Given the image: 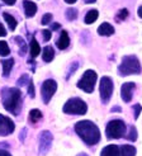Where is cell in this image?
<instances>
[{"label":"cell","instance_id":"cb8c5ba5","mask_svg":"<svg viewBox=\"0 0 142 156\" xmlns=\"http://www.w3.org/2000/svg\"><path fill=\"white\" fill-rule=\"evenodd\" d=\"M14 38H15V42H17V43L20 46V47H22V48L19 50V55H20V56H24L26 52H27V44H26V42L23 41L20 37H14Z\"/></svg>","mask_w":142,"mask_h":156},{"label":"cell","instance_id":"ba28073f","mask_svg":"<svg viewBox=\"0 0 142 156\" xmlns=\"http://www.w3.org/2000/svg\"><path fill=\"white\" fill-rule=\"evenodd\" d=\"M57 90V83L52 80V79H48L43 81L42 87H41V95H42V99H43V103L44 104H48L51 98L53 97V94L56 93Z\"/></svg>","mask_w":142,"mask_h":156},{"label":"cell","instance_id":"7bdbcfd3","mask_svg":"<svg viewBox=\"0 0 142 156\" xmlns=\"http://www.w3.org/2000/svg\"><path fill=\"white\" fill-rule=\"evenodd\" d=\"M76 156H88V155H86L85 152H81V154H77Z\"/></svg>","mask_w":142,"mask_h":156},{"label":"cell","instance_id":"484cf974","mask_svg":"<svg viewBox=\"0 0 142 156\" xmlns=\"http://www.w3.org/2000/svg\"><path fill=\"white\" fill-rule=\"evenodd\" d=\"M66 18L69 20H75L77 18V10L75 9V8H69V9L66 10Z\"/></svg>","mask_w":142,"mask_h":156},{"label":"cell","instance_id":"6da1fadb","mask_svg":"<svg viewBox=\"0 0 142 156\" xmlns=\"http://www.w3.org/2000/svg\"><path fill=\"white\" fill-rule=\"evenodd\" d=\"M75 132L89 146H94L100 141V131L97 124L93 123L91 121L85 119L77 122L75 124Z\"/></svg>","mask_w":142,"mask_h":156},{"label":"cell","instance_id":"8d00e7d4","mask_svg":"<svg viewBox=\"0 0 142 156\" xmlns=\"http://www.w3.org/2000/svg\"><path fill=\"white\" fill-rule=\"evenodd\" d=\"M59 28H61V26L59 24V23H53V24H51V29L52 30H57Z\"/></svg>","mask_w":142,"mask_h":156},{"label":"cell","instance_id":"8fae6325","mask_svg":"<svg viewBox=\"0 0 142 156\" xmlns=\"http://www.w3.org/2000/svg\"><path fill=\"white\" fill-rule=\"evenodd\" d=\"M136 88L135 83H124L121 88V97L126 103H130L132 99V94H133V89Z\"/></svg>","mask_w":142,"mask_h":156},{"label":"cell","instance_id":"f35d334b","mask_svg":"<svg viewBox=\"0 0 142 156\" xmlns=\"http://www.w3.org/2000/svg\"><path fill=\"white\" fill-rule=\"evenodd\" d=\"M122 109L119 108V107H114V108H112V112H121Z\"/></svg>","mask_w":142,"mask_h":156},{"label":"cell","instance_id":"e575fe53","mask_svg":"<svg viewBox=\"0 0 142 156\" xmlns=\"http://www.w3.org/2000/svg\"><path fill=\"white\" fill-rule=\"evenodd\" d=\"M6 36V30L4 28V26L0 23V37H5Z\"/></svg>","mask_w":142,"mask_h":156},{"label":"cell","instance_id":"ab89813d","mask_svg":"<svg viewBox=\"0 0 142 156\" xmlns=\"http://www.w3.org/2000/svg\"><path fill=\"white\" fill-rule=\"evenodd\" d=\"M137 14H138V17H140V18H142V6H140V8H138Z\"/></svg>","mask_w":142,"mask_h":156},{"label":"cell","instance_id":"1f68e13d","mask_svg":"<svg viewBox=\"0 0 142 156\" xmlns=\"http://www.w3.org/2000/svg\"><path fill=\"white\" fill-rule=\"evenodd\" d=\"M133 112H135V119H137L140 113L142 112V107L140 104H135V105H133Z\"/></svg>","mask_w":142,"mask_h":156},{"label":"cell","instance_id":"f1b7e54d","mask_svg":"<svg viewBox=\"0 0 142 156\" xmlns=\"http://www.w3.org/2000/svg\"><path fill=\"white\" fill-rule=\"evenodd\" d=\"M51 20H52V14L47 13V14H44V15H43V18H42V24H43V26L50 24Z\"/></svg>","mask_w":142,"mask_h":156},{"label":"cell","instance_id":"603a6c76","mask_svg":"<svg viewBox=\"0 0 142 156\" xmlns=\"http://www.w3.org/2000/svg\"><path fill=\"white\" fill-rule=\"evenodd\" d=\"M10 53V48L9 46H8V43L5 41H0V56H8V55Z\"/></svg>","mask_w":142,"mask_h":156},{"label":"cell","instance_id":"74e56055","mask_svg":"<svg viewBox=\"0 0 142 156\" xmlns=\"http://www.w3.org/2000/svg\"><path fill=\"white\" fill-rule=\"evenodd\" d=\"M2 2H4V3L8 4V5H14L17 0H2Z\"/></svg>","mask_w":142,"mask_h":156},{"label":"cell","instance_id":"836d02e7","mask_svg":"<svg viewBox=\"0 0 142 156\" xmlns=\"http://www.w3.org/2000/svg\"><path fill=\"white\" fill-rule=\"evenodd\" d=\"M26 135H27V128H23V129H22V133L19 135V140H20L22 142L24 141V138H26Z\"/></svg>","mask_w":142,"mask_h":156},{"label":"cell","instance_id":"d6986e66","mask_svg":"<svg viewBox=\"0 0 142 156\" xmlns=\"http://www.w3.org/2000/svg\"><path fill=\"white\" fill-rule=\"evenodd\" d=\"M29 51H30V56H32V58L37 57L39 53H41V47H39L38 42L34 40V38H32V41H30V47H29Z\"/></svg>","mask_w":142,"mask_h":156},{"label":"cell","instance_id":"9c48e42d","mask_svg":"<svg viewBox=\"0 0 142 156\" xmlns=\"http://www.w3.org/2000/svg\"><path fill=\"white\" fill-rule=\"evenodd\" d=\"M52 140H53V136L50 131H43L42 133L39 135V146H38L39 154L46 155L50 151L51 145H52Z\"/></svg>","mask_w":142,"mask_h":156},{"label":"cell","instance_id":"4dcf8cb0","mask_svg":"<svg viewBox=\"0 0 142 156\" xmlns=\"http://www.w3.org/2000/svg\"><path fill=\"white\" fill-rule=\"evenodd\" d=\"M42 34H43V40L46 42H48L51 40V37H52V33H51V30L50 29H43L42 30Z\"/></svg>","mask_w":142,"mask_h":156},{"label":"cell","instance_id":"83f0119b","mask_svg":"<svg viewBox=\"0 0 142 156\" xmlns=\"http://www.w3.org/2000/svg\"><path fill=\"white\" fill-rule=\"evenodd\" d=\"M127 17H128V10L127 9H122V10H119V13L117 14V20L118 22H119V20H124Z\"/></svg>","mask_w":142,"mask_h":156},{"label":"cell","instance_id":"44dd1931","mask_svg":"<svg viewBox=\"0 0 142 156\" xmlns=\"http://www.w3.org/2000/svg\"><path fill=\"white\" fill-rule=\"evenodd\" d=\"M3 17H4L5 22L8 23V26H9L10 30H14L15 28H17V20H15V18L13 17V15H10L9 13H4Z\"/></svg>","mask_w":142,"mask_h":156},{"label":"cell","instance_id":"b9f144b4","mask_svg":"<svg viewBox=\"0 0 142 156\" xmlns=\"http://www.w3.org/2000/svg\"><path fill=\"white\" fill-rule=\"evenodd\" d=\"M97 2V0H86V3H88V4H90V3H95Z\"/></svg>","mask_w":142,"mask_h":156},{"label":"cell","instance_id":"ffe728a7","mask_svg":"<svg viewBox=\"0 0 142 156\" xmlns=\"http://www.w3.org/2000/svg\"><path fill=\"white\" fill-rule=\"evenodd\" d=\"M98 17H99L98 10L91 9V10H89L88 13H86V15H85V23H86V24H91V23H94L98 19Z\"/></svg>","mask_w":142,"mask_h":156},{"label":"cell","instance_id":"5bb4252c","mask_svg":"<svg viewBox=\"0 0 142 156\" xmlns=\"http://www.w3.org/2000/svg\"><path fill=\"white\" fill-rule=\"evenodd\" d=\"M23 5H24V12H26V15L28 18L33 17V15L37 13V5L30 2V0H24L23 2Z\"/></svg>","mask_w":142,"mask_h":156},{"label":"cell","instance_id":"8992f818","mask_svg":"<svg viewBox=\"0 0 142 156\" xmlns=\"http://www.w3.org/2000/svg\"><path fill=\"white\" fill-rule=\"evenodd\" d=\"M97 79H98V76L94 70H86L84 75L81 76V79L77 81V88L84 90L85 93H93Z\"/></svg>","mask_w":142,"mask_h":156},{"label":"cell","instance_id":"5b68a950","mask_svg":"<svg viewBox=\"0 0 142 156\" xmlns=\"http://www.w3.org/2000/svg\"><path fill=\"white\" fill-rule=\"evenodd\" d=\"M105 135L108 140H117L126 136V123L122 119H113L107 124Z\"/></svg>","mask_w":142,"mask_h":156},{"label":"cell","instance_id":"ac0fdd59","mask_svg":"<svg viewBox=\"0 0 142 156\" xmlns=\"http://www.w3.org/2000/svg\"><path fill=\"white\" fill-rule=\"evenodd\" d=\"M2 65H3V75L8 76L10 74L13 65H14V60L13 58H8V60H3L2 61Z\"/></svg>","mask_w":142,"mask_h":156},{"label":"cell","instance_id":"d6a6232c","mask_svg":"<svg viewBox=\"0 0 142 156\" xmlns=\"http://www.w3.org/2000/svg\"><path fill=\"white\" fill-rule=\"evenodd\" d=\"M79 67V64H77V62H74V64H73V66H71L70 67V70H69V73H67V76H66V79H69V77L71 76V75H73L74 73H75V70Z\"/></svg>","mask_w":142,"mask_h":156},{"label":"cell","instance_id":"4316f807","mask_svg":"<svg viewBox=\"0 0 142 156\" xmlns=\"http://www.w3.org/2000/svg\"><path fill=\"white\" fill-rule=\"evenodd\" d=\"M30 81V79H29V76L27 75V74H24V75H22L19 79H18V81H17V84H18V87H24L26 84H28Z\"/></svg>","mask_w":142,"mask_h":156},{"label":"cell","instance_id":"277c9868","mask_svg":"<svg viewBox=\"0 0 142 156\" xmlns=\"http://www.w3.org/2000/svg\"><path fill=\"white\" fill-rule=\"evenodd\" d=\"M62 111L66 114H76V115H83L88 112V105L80 98H71L65 103Z\"/></svg>","mask_w":142,"mask_h":156},{"label":"cell","instance_id":"d590c367","mask_svg":"<svg viewBox=\"0 0 142 156\" xmlns=\"http://www.w3.org/2000/svg\"><path fill=\"white\" fill-rule=\"evenodd\" d=\"M0 156H12V154H10V152H8L6 150L0 149Z\"/></svg>","mask_w":142,"mask_h":156},{"label":"cell","instance_id":"60d3db41","mask_svg":"<svg viewBox=\"0 0 142 156\" xmlns=\"http://www.w3.org/2000/svg\"><path fill=\"white\" fill-rule=\"evenodd\" d=\"M77 2V0H65V3H67V4H75Z\"/></svg>","mask_w":142,"mask_h":156},{"label":"cell","instance_id":"d4e9b609","mask_svg":"<svg viewBox=\"0 0 142 156\" xmlns=\"http://www.w3.org/2000/svg\"><path fill=\"white\" fill-rule=\"evenodd\" d=\"M126 138H127L128 141H132V142L137 140V129L135 126L130 127V132H128V135H126Z\"/></svg>","mask_w":142,"mask_h":156},{"label":"cell","instance_id":"7c38bea8","mask_svg":"<svg viewBox=\"0 0 142 156\" xmlns=\"http://www.w3.org/2000/svg\"><path fill=\"white\" fill-rule=\"evenodd\" d=\"M100 156H121V150L117 145H108L101 150Z\"/></svg>","mask_w":142,"mask_h":156},{"label":"cell","instance_id":"30bf717a","mask_svg":"<svg viewBox=\"0 0 142 156\" xmlns=\"http://www.w3.org/2000/svg\"><path fill=\"white\" fill-rule=\"evenodd\" d=\"M15 129L14 122L6 115L0 114V136H8L12 135Z\"/></svg>","mask_w":142,"mask_h":156},{"label":"cell","instance_id":"3957f363","mask_svg":"<svg viewBox=\"0 0 142 156\" xmlns=\"http://www.w3.org/2000/svg\"><path fill=\"white\" fill-rule=\"evenodd\" d=\"M141 64L138 58L132 55V56H124L122 58V62L119 67H118V74L121 76H128V75H135L141 73Z\"/></svg>","mask_w":142,"mask_h":156},{"label":"cell","instance_id":"e0dca14e","mask_svg":"<svg viewBox=\"0 0 142 156\" xmlns=\"http://www.w3.org/2000/svg\"><path fill=\"white\" fill-rule=\"evenodd\" d=\"M121 156H136V147L132 145H123L119 147Z\"/></svg>","mask_w":142,"mask_h":156},{"label":"cell","instance_id":"2e32d148","mask_svg":"<svg viewBox=\"0 0 142 156\" xmlns=\"http://www.w3.org/2000/svg\"><path fill=\"white\" fill-rule=\"evenodd\" d=\"M55 57V50L51 47V46H46L42 51V58L44 62H51Z\"/></svg>","mask_w":142,"mask_h":156},{"label":"cell","instance_id":"4fadbf2b","mask_svg":"<svg viewBox=\"0 0 142 156\" xmlns=\"http://www.w3.org/2000/svg\"><path fill=\"white\" fill-rule=\"evenodd\" d=\"M57 44V47L60 50H66L69 47V44H70V37H69V33L66 32V30H62L61 34H60V38H59V41L56 42Z\"/></svg>","mask_w":142,"mask_h":156},{"label":"cell","instance_id":"9a60e30c","mask_svg":"<svg viewBox=\"0 0 142 156\" xmlns=\"http://www.w3.org/2000/svg\"><path fill=\"white\" fill-rule=\"evenodd\" d=\"M114 33V28L109 23H101L98 27V34L100 36H112Z\"/></svg>","mask_w":142,"mask_h":156},{"label":"cell","instance_id":"52a82bcc","mask_svg":"<svg viewBox=\"0 0 142 156\" xmlns=\"http://www.w3.org/2000/svg\"><path fill=\"white\" fill-rule=\"evenodd\" d=\"M99 91H100V99L104 104H107L109 102L110 97L113 94V81L110 77L108 76H103L100 80V85H99Z\"/></svg>","mask_w":142,"mask_h":156},{"label":"cell","instance_id":"f546056e","mask_svg":"<svg viewBox=\"0 0 142 156\" xmlns=\"http://www.w3.org/2000/svg\"><path fill=\"white\" fill-rule=\"evenodd\" d=\"M28 95L30 98H34V84L32 80L28 83Z\"/></svg>","mask_w":142,"mask_h":156},{"label":"cell","instance_id":"7a4b0ae2","mask_svg":"<svg viewBox=\"0 0 142 156\" xmlns=\"http://www.w3.org/2000/svg\"><path fill=\"white\" fill-rule=\"evenodd\" d=\"M3 105L8 112L17 115L22 107V91L18 88H4L2 91Z\"/></svg>","mask_w":142,"mask_h":156},{"label":"cell","instance_id":"7402d4cb","mask_svg":"<svg viewBox=\"0 0 142 156\" xmlns=\"http://www.w3.org/2000/svg\"><path fill=\"white\" fill-rule=\"evenodd\" d=\"M41 118H42V113H41L39 109H32V111L29 112V122L36 123V122H38Z\"/></svg>","mask_w":142,"mask_h":156}]
</instances>
